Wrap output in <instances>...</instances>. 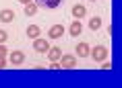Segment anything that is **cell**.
<instances>
[{"label":"cell","instance_id":"2","mask_svg":"<svg viewBox=\"0 0 122 88\" xmlns=\"http://www.w3.org/2000/svg\"><path fill=\"white\" fill-rule=\"evenodd\" d=\"M33 49L39 51V53H48V49H50V45H48V41L46 39H33Z\"/></svg>","mask_w":122,"mask_h":88},{"label":"cell","instance_id":"15","mask_svg":"<svg viewBox=\"0 0 122 88\" xmlns=\"http://www.w3.org/2000/svg\"><path fill=\"white\" fill-rule=\"evenodd\" d=\"M6 39H8V33L0 29V43H6Z\"/></svg>","mask_w":122,"mask_h":88},{"label":"cell","instance_id":"19","mask_svg":"<svg viewBox=\"0 0 122 88\" xmlns=\"http://www.w3.org/2000/svg\"><path fill=\"white\" fill-rule=\"evenodd\" d=\"M21 4H29V2H31V0H19Z\"/></svg>","mask_w":122,"mask_h":88},{"label":"cell","instance_id":"18","mask_svg":"<svg viewBox=\"0 0 122 88\" xmlns=\"http://www.w3.org/2000/svg\"><path fill=\"white\" fill-rule=\"evenodd\" d=\"M6 68V57H0V70Z\"/></svg>","mask_w":122,"mask_h":88},{"label":"cell","instance_id":"17","mask_svg":"<svg viewBox=\"0 0 122 88\" xmlns=\"http://www.w3.org/2000/svg\"><path fill=\"white\" fill-rule=\"evenodd\" d=\"M102 68H103V70H110V68H112V63H110V62H106V59H103V63H102Z\"/></svg>","mask_w":122,"mask_h":88},{"label":"cell","instance_id":"1","mask_svg":"<svg viewBox=\"0 0 122 88\" xmlns=\"http://www.w3.org/2000/svg\"><path fill=\"white\" fill-rule=\"evenodd\" d=\"M89 55L93 57V62H97V63H102L106 57H108V49L103 47V45H97V47H93V49L89 51Z\"/></svg>","mask_w":122,"mask_h":88},{"label":"cell","instance_id":"14","mask_svg":"<svg viewBox=\"0 0 122 88\" xmlns=\"http://www.w3.org/2000/svg\"><path fill=\"white\" fill-rule=\"evenodd\" d=\"M37 4H35V2H29V4H25V14L27 17H33V14L37 13Z\"/></svg>","mask_w":122,"mask_h":88},{"label":"cell","instance_id":"9","mask_svg":"<svg viewBox=\"0 0 122 88\" xmlns=\"http://www.w3.org/2000/svg\"><path fill=\"white\" fill-rule=\"evenodd\" d=\"M13 19H15V13L10 10V8L0 10V21H2V23H13Z\"/></svg>","mask_w":122,"mask_h":88},{"label":"cell","instance_id":"11","mask_svg":"<svg viewBox=\"0 0 122 88\" xmlns=\"http://www.w3.org/2000/svg\"><path fill=\"white\" fill-rule=\"evenodd\" d=\"M89 51H91V47L87 43H79L77 45V57H87V55H89Z\"/></svg>","mask_w":122,"mask_h":88},{"label":"cell","instance_id":"6","mask_svg":"<svg viewBox=\"0 0 122 88\" xmlns=\"http://www.w3.org/2000/svg\"><path fill=\"white\" fill-rule=\"evenodd\" d=\"M60 2H62V0H37L35 4H37V6H44V8H58Z\"/></svg>","mask_w":122,"mask_h":88},{"label":"cell","instance_id":"5","mask_svg":"<svg viewBox=\"0 0 122 88\" xmlns=\"http://www.w3.org/2000/svg\"><path fill=\"white\" fill-rule=\"evenodd\" d=\"M50 39H60L62 35H64V27L62 25H54V27H50Z\"/></svg>","mask_w":122,"mask_h":88},{"label":"cell","instance_id":"7","mask_svg":"<svg viewBox=\"0 0 122 88\" xmlns=\"http://www.w3.org/2000/svg\"><path fill=\"white\" fill-rule=\"evenodd\" d=\"M60 57H62L60 47H52V49H48V59H50V62H60Z\"/></svg>","mask_w":122,"mask_h":88},{"label":"cell","instance_id":"3","mask_svg":"<svg viewBox=\"0 0 122 88\" xmlns=\"http://www.w3.org/2000/svg\"><path fill=\"white\" fill-rule=\"evenodd\" d=\"M8 59H10V63H13V66H21V63L25 62V53H23V51H13V53H10V57H8Z\"/></svg>","mask_w":122,"mask_h":88},{"label":"cell","instance_id":"10","mask_svg":"<svg viewBox=\"0 0 122 88\" xmlns=\"http://www.w3.org/2000/svg\"><path fill=\"white\" fill-rule=\"evenodd\" d=\"M68 33H71L72 37H79V35L83 33V25H81L79 21H75V23H72V25L68 27Z\"/></svg>","mask_w":122,"mask_h":88},{"label":"cell","instance_id":"8","mask_svg":"<svg viewBox=\"0 0 122 88\" xmlns=\"http://www.w3.org/2000/svg\"><path fill=\"white\" fill-rule=\"evenodd\" d=\"M85 14H87V10H85L83 4H75V6H72V17H75L77 21H81Z\"/></svg>","mask_w":122,"mask_h":88},{"label":"cell","instance_id":"12","mask_svg":"<svg viewBox=\"0 0 122 88\" xmlns=\"http://www.w3.org/2000/svg\"><path fill=\"white\" fill-rule=\"evenodd\" d=\"M39 33H41V31H39V27H37V25H29V27H27V35H29L31 39H37V37H39Z\"/></svg>","mask_w":122,"mask_h":88},{"label":"cell","instance_id":"16","mask_svg":"<svg viewBox=\"0 0 122 88\" xmlns=\"http://www.w3.org/2000/svg\"><path fill=\"white\" fill-rule=\"evenodd\" d=\"M0 57H6V47H4V43H0Z\"/></svg>","mask_w":122,"mask_h":88},{"label":"cell","instance_id":"13","mask_svg":"<svg viewBox=\"0 0 122 88\" xmlns=\"http://www.w3.org/2000/svg\"><path fill=\"white\" fill-rule=\"evenodd\" d=\"M89 29H91V31L102 29V19H99V17H93V19H89Z\"/></svg>","mask_w":122,"mask_h":88},{"label":"cell","instance_id":"4","mask_svg":"<svg viewBox=\"0 0 122 88\" xmlns=\"http://www.w3.org/2000/svg\"><path fill=\"white\" fill-rule=\"evenodd\" d=\"M60 66L62 68H75L77 66V57L75 55H62L60 57Z\"/></svg>","mask_w":122,"mask_h":88}]
</instances>
